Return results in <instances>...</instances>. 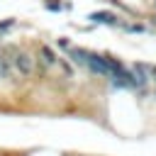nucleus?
Segmentation results:
<instances>
[{"label":"nucleus","instance_id":"nucleus-1","mask_svg":"<svg viewBox=\"0 0 156 156\" xmlns=\"http://www.w3.org/2000/svg\"><path fill=\"white\" fill-rule=\"evenodd\" d=\"M88 20H90L93 24H107V27H119V24L124 22L119 15H115V12H110V10H98V12H90V15H88Z\"/></svg>","mask_w":156,"mask_h":156},{"label":"nucleus","instance_id":"nucleus-2","mask_svg":"<svg viewBox=\"0 0 156 156\" xmlns=\"http://www.w3.org/2000/svg\"><path fill=\"white\" fill-rule=\"evenodd\" d=\"M15 68L22 73V76H32V71H34V61H32V56L27 54V51H15Z\"/></svg>","mask_w":156,"mask_h":156},{"label":"nucleus","instance_id":"nucleus-3","mask_svg":"<svg viewBox=\"0 0 156 156\" xmlns=\"http://www.w3.org/2000/svg\"><path fill=\"white\" fill-rule=\"evenodd\" d=\"M39 56H41V63H44V66H56V63H58V56H56V51H54L49 44H41V46H39Z\"/></svg>","mask_w":156,"mask_h":156},{"label":"nucleus","instance_id":"nucleus-4","mask_svg":"<svg viewBox=\"0 0 156 156\" xmlns=\"http://www.w3.org/2000/svg\"><path fill=\"white\" fill-rule=\"evenodd\" d=\"M119 29L127 32V34H144V32H146V27H144L141 22H129V20H124V22L119 24Z\"/></svg>","mask_w":156,"mask_h":156},{"label":"nucleus","instance_id":"nucleus-5","mask_svg":"<svg viewBox=\"0 0 156 156\" xmlns=\"http://www.w3.org/2000/svg\"><path fill=\"white\" fill-rule=\"evenodd\" d=\"M58 66H61V68H63V73H66V76H68V78H71V76H73V66H71V63H68V61H66V58H58Z\"/></svg>","mask_w":156,"mask_h":156},{"label":"nucleus","instance_id":"nucleus-6","mask_svg":"<svg viewBox=\"0 0 156 156\" xmlns=\"http://www.w3.org/2000/svg\"><path fill=\"white\" fill-rule=\"evenodd\" d=\"M12 27H15V20H12V17H10V20H2V22H0V34L7 32V29H12Z\"/></svg>","mask_w":156,"mask_h":156},{"label":"nucleus","instance_id":"nucleus-7","mask_svg":"<svg viewBox=\"0 0 156 156\" xmlns=\"http://www.w3.org/2000/svg\"><path fill=\"white\" fill-rule=\"evenodd\" d=\"M44 7H46V10H63V5H61V2H56V0H46V2H44Z\"/></svg>","mask_w":156,"mask_h":156},{"label":"nucleus","instance_id":"nucleus-8","mask_svg":"<svg viewBox=\"0 0 156 156\" xmlns=\"http://www.w3.org/2000/svg\"><path fill=\"white\" fill-rule=\"evenodd\" d=\"M146 71H149V78H151V83L156 85V63H146Z\"/></svg>","mask_w":156,"mask_h":156},{"label":"nucleus","instance_id":"nucleus-9","mask_svg":"<svg viewBox=\"0 0 156 156\" xmlns=\"http://www.w3.org/2000/svg\"><path fill=\"white\" fill-rule=\"evenodd\" d=\"M56 44H58V46H61V49H66V51H68V49H71V41H68V39H66V37H61V39H58V41H56Z\"/></svg>","mask_w":156,"mask_h":156},{"label":"nucleus","instance_id":"nucleus-10","mask_svg":"<svg viewBox=\"0 0 156 156\" xmlns=\"http://www.w3.org/2000/svg\"><path fill=\"white\" fill-rule=\"evenodd\" d=\"M151 98H154V100H156V85H154V90H151Z\"/></svg>","mask_w":156,"mask_h":156},{"label":"nucleus","instance_id":"nucleus-11","mask_svg":"<svg viewBox=\"0 0 156 156\" xmlns=\"http://www.w3.org/2000/svg\"><path fill=\"white\" fill-rule=\"evenodd\" d=\"M154 7H156V0H154Z\"/></svg>","mask_w":156,"mask_h":156}]
</instances>
